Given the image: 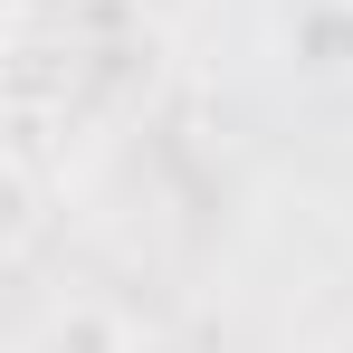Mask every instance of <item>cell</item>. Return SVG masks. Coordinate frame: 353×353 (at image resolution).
Masks as SVG:
<instances>
[{"mask_svg":"<svg viewBox=\"0 0 353 353\" xmlns=\"http://www.w3.org/2000/svg\"><path fill=\"white\" fill-rule=\"evenodd\" d=\"M39 230H48V191H39V172H29L19 153H0V268L29 258Z\"/></svg>","mask_w":353,"mask_h":353,"instance_id":"1","label":"cell"},{"mask_svg":"<svg viewBox=\"0 0 353 353\" xmlns=\"http://www.w3.org/2000/svg\"><path fill=\"white\" fill-rule=\"evenodd\" d=\"M39 353H134V334H124V315H105V305H67V315H48Z\"/></svg>","mask_w":353,"mask_h":353,"instance_id":"2","label":"cell"}]
</instances>
